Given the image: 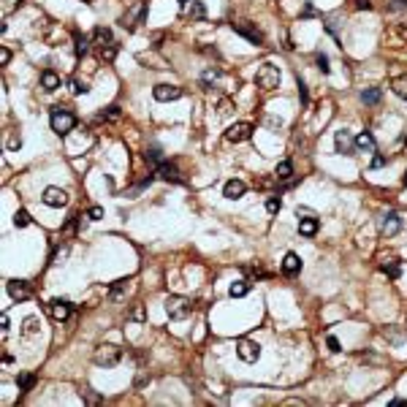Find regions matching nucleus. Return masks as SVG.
Here are the masks:
<instances>
[{"label":"nucleus","instance_id":"nucleus-26","mask_svg":"<svg viewBox=\"0 0 407 407\" xmlns=\"http://www.w3.org/2000/svg\"><path fill=\"white\" fill-rule=\"evenodd\" d=\"M391 90H393V95H399V98H404L407 101V73L404 76H396L391 82Z\"/></svg>","mask_w":407,"mask_h":407},{"label":"nucleus","instance_id":"nucleus-22","mask_svg":"<svg viewBox=\"0 0 407 407\" xmlns=\"http://www.w3.org/2000/svg\"><path fill=\"white\" fill-rule=\"evenodd\" d=\"M38 331H41V320H38L36 315L25 318V323H22V334H25V337H36Z\"/></svg>","mask_w":407,"mask_h":407},{"label":"nucleus","instance_id":"nucleus-32","mask_svg":"<svg viewBox=\"0 0 407 407\" xmlns=\"http://www.w3.org/2000/svg\"><path fill=\"white\" fill-rule=\"evenodd\" d=\"M217 79H220V71H217V68H209V71H206L204 76H201V87H204V90H212L209 84H215Z\"/></svg>","mask_w":407,"mask_h":407},{"label":"nucleus","instance_id":"nucleus-3","mask_svg":"<svg viewBox=\"0 0 407 407\" xmlns=\"http://www.w3.org/2000/svg\"><path fill=\"white\" fill-rule=\"evenodd\" d=\"M280 79H283V73H280V68L272 65V63H263L261 68L255 71V84L261 90H275L280 84Z\"/></svg>","mask_w":407,"mask_h":407},{"label":"nucleus","instance_id":"nucleus-37","mask_svg":"<svg viewBox=\"0 0 407 407\" xmlns=\"http://www.w3.org/2000/svg\"><path fill=\"white\" fill-rule=\"evenodd\" d=\"M33 383H36V377H33L30 372H25V375H19V377H17V385H19V388H22V391H28Z\"/></svg>","mask_w":407,"mask_h":407},{"label":"nucleus","instance_id":"nucleus-38","mask_svg":"<svg viewBox=\"0 0 407 407\" xmlns=\"http://www.w3.org/2000/svg\"><path fill=\"white\" fill-rule=\"evenodd\" d=\"M90 87H87V82H79V79H71V92L73 95H84Z\"/></svg>","mask_w":407,"mask_h":407},{"label":"nucleus","instance_id":"nucleus-6","mask_svg":"<svg viewBox=\"0 0 407 407\" xmlns=\"http://www.w3.org/2000/svg\"><path fill=\"white\" fill-rule=\"evenodd\" d=\"M6 288H9V296L14 299V302H28V299L33 296V285L28 283V280H9Z\"/></svg>","mask_w":407,"mask_h":407},{"label":"nucleus","instance_id":"nucleus-21","mask_svg":"<svg viewBox=\"0 0 407 407\" xmlns=\"http://www.w3.org/2000/svg\"><path fill=\"white\" fill-rule=\"evenodd\" d=\"M299 233H302V236H315L318 233V220L315 217H302L299 220Z\"/></svg>","mask_w":407,"mask_h":407},{"label":"nucleus","instance_id":"nucleus-44","mask_svg":"<svg viewBox=\"0 0 407 407\" xmlns=\"http://www.w3.org/2000/svg\"><path fill=\"white\" fill-rule=\"evenodd\" d=\"M299 95H302V101H304V106L310 103V98H307V84L302 82V79H299Z\"/></svg>","mask_w":407,"mask_h":407},{"label":"nucleus","instance_id":"nucleus-50","mask_svg":"<svg viewBox=\"0 0 407 407\" xmlns=\"http://www.w3.org/2000/svg\"><path fill=\"white\" fill-rule=\"evenodd\" d=\"M356 6H358V9H372L369 0H356Z\"/></svg>","mask_w":407,"mask_h":407},{"label":"nucleus","instance_id":"nucleus-43","mask_svg":"<svg viewBox=\"0 0 407 407\" xmlns=\"http://www.w3.org/2000/svg\"><path fill=\"white\" fill-rule=\"evenodd\" d=\"M326 345H329V350H331V353H339V350H342V348H339V339H337V337H331V334H329V339H326Z\"/></svg>","mask_w":407,"mask_h":407},{"label":"nucleus","instance_id":"nucleus-8","mask_svg":"<svg viewBox=\"0 0 407 407\" xmlns=\"http://www.w3.org/2000/svg\"><path fill=\"white\" fill-rule=\"evenodd\" d=\"M152 95H155V101H160V103L179 101V98H182V87H179V84H155Z\"/></svg>","mask_w":407,"mask_h":407},{"label":"nucleus","instance_id":"nucleus-7","mask_svg":"<svg viewBox=\"0 0 407 407\" xmlns=\"http://www.w3.org/2000/svg\"><path fill=\"white\" fill-rule=\"evenodd\" d=\"M236 353H239V358H242V361L255 364L258 358H261V345L252 342V339H239V342H236Z\"/></svg>","mask_w":407,"mask_h":407},{"label":"nucleus","instance_id":"nucleus-33","mask_svg":"<svg viewBox=\"0 0 407 407\" xmlns=\"http://www.w3.org/2000/svg\"><path fill=\"white\" fill-rule=\"evenodd\" d=\"M361 101L364 103H380V87H369L361 92Z\"/></svg>","mask_w":407,"mask_h":407},{"label":"nucleus","instance_id":"nucleus-12","mask_svg":"<svg viewBox=\"0 0 407 407\" xmlns=\"http://www.w3.org/2000/svg\"><path fill=\"white\" fill-rule=\"evenodd\" d=\"M155 174H158L160 179H163V182H171V185H182V182H185L177 166H174V163H166V160H163V163H160L158 169H155Z\"/></svg>","mask_w":407,"mask_h":407},{"label":"nucleus","instance_id":"nucleus-19","mask_svg":"<svg viewBox=\"0 0 407 407\" xmlns=\"http://www.w3.org/2000/svg\"><path fill=\"white\" fill-rule=\"evenodd\" d=\"M380 269L385 272L391 280H396L399 275H402V269H399V261L393 255H385V258H380Z\"/></svg>","mask_w":407,"mask_h":407},{"label":"nucleus","instance_id":"nucleus-25","mask_svg":"<svg viewBox=\"0 0 407 407\" xmlns=\"http://www.w3.org/2000/svg\"><path fill=\"white\" fill-rule=\"evenodd\" d=\"M128 283H130V280H117V283L111 285V291H109V299H111V302H119V299L125 296V291H128Z\"/></svg>","mask_w":407,"mask_h":407},{"label":"nucleus","instance_id":"nucleus-18","mask_svg":"<svg viewBox=\"0 0 407 407\" xmlns=\"http://www.w3.org/2000/svg\"><path fill=\"white\" fill-rule=\"evenodd\" d=\"M356 150H358V152H375V150H377L375 136H372L369 130L358 133V136H356Z\"/></svg>","mask_w":407,"mask_h":407},{"label":"nucleus","instance_id":"nucleus-27","mask_svg":"<svg viewBox=\"0 0 407 407\" xmlns=\"http://www.w3.org/2000/svg\"><path fill=\"white\" fill-rule=\"evenodd\" d=\"M277 179H283V182H288V179L293 177V163L291 160H283V163H277Z\"/></svg>","mask_w":407,"mask_h":407},{"label":"nucleus","instance_id":"nucleus-20","mask_svg":"<svg viewBox=\"0 0 407 407\" xmlns=\"http://www.w3.org/2000/svg\"><path fill=\"white\" fill-rule=\"evenodd\" d=\"M41 87L46 90V92H55L57 87H60V76L55 71H44L41 73Z\"/></svg>","mask_w":407,"mask_h":407},{"label":"nucleus","instance_id":"nucleus-48","mask_svg":"<svg viewBox=\"0 0 407 407\" xmlns=\"http://www.w3.org/2000/svg\"><path fill=\"white\" fill-rule=\"evenodd\" d=\"M9 60H11V52L6 49V46H3V49H0V63L6 65V63H9Z\"/></svg>","mask_w":407,"mask_h":407},{"label":"nucleus","instance_id":"nucleus-13","mask_svg":"<svg viewBox=\"0 0 407 407\" xmlns=\"http://www.w3.org/2000/svg\"><path fill=\"white\" fill-rule=\"evenodd\" d=\"M233 30H236L239 36H244L247 41H252V44H263V33L258 28H252V25H247V22H233Z\"/></svg>","mask_w":407,"mask_h":407},{"label":"nucleus","instance_id":"nucleus-42","mask_svg":"<svg viewBox=\"0 0 407 407\" xmlns=\"http://www.w3.org/2000/svg\"><path fill=\"white\" fill-rule=\"evenodd\" d=\"M101 217H103V206H90L87 220H101Z\"/></svg>","mask_w":407,"mask_h":407},{"label":"nucleus","instance_id":"nucleus-15","mask_svg":"<svg viewBox=\"0 0 407 407\" xmlns=\"http://www.w3.org/2000/svg\"><path fill=\"white\" fill-rule=\"evenodd\" d=\"M402 228V217L396 215V212H388L383 220H380V231L385 233V236H393V233H399Z\"/></svg>","mask_w":407,"mask_h":407},{"label":"nucleus","instance_id":"nucleus-46","mask_svg":"<svg viewBox=\"0 0 407 407\" xmlns=\"http://www.w3.org/2000/svg\"><path fill=\"white\" fill-rule=\"evenodd\" d=\"M380 166H385V158L383 155H375V158H372V169H380Z\"/></svg>","mask_w":407,"mask_h":407},{"label":"nucleus","instance_id":"nucleus-17","mask_svg":"<svg viewBox=\"0 0 407 407\" xmlns=\"http://www.w3.org/2000/svg\"><path fill=\"white\" fill-rule=\"evenodd\" d=\"M299 272H302V258H299L296 252H288L285 261H283V275L293 277V275H299Z\"/></svg>","mask_w":407,"mask_h":407},{"label":"nucleus","instance_id":"nucleus-51","mask_svg":"<svg viewBox=\"0 0 407 407\" xmlns=\"http://www.w3.org/2000/svg\"><path fill=\"white\" fill-rule=\"evenodd\" d=\"M391 407H407V399H393Z\"/></svg>","mask_w":407,"mask_h":407},{"label":"nucleus","instance_id":"nucleus-53","mask_svg":"<svg viewBox=\"0 0 407 407\" xmlns=\"http://www.w3.org/2000/svg\"><path fill=\"white\" fill-rule=\"evenodd\" d=\"M179 3H182V6H188V3H193V0H179Z\"/></svg>","mask_w":407,"mask_h":407},{"label":"nucleus","instance_id":"nucleus-28","mask_svg":"<svg viewBox=\"0 0 407 407\" xmlns=\"http://www.w3.org/2000/svg\"><path fill=\"white\" fill-rule=\"evenodd\" d=\"M73 44H76V55L79 57H84L90 52V38L82 36V33H76V36H73Z\"/></svg>","mask_w":407,"mask_h":407},{"label":"nucleus","instance_id":"nucleus-14","mask_svg":"<svg viewBox=\"0 0 407 407\" xmlns=\"http://www.w3.org/2000/svg\"><path fill=\"white\" fill-rule=\"evenodd\" d=\"M49 315L55 320H68L71 318V304L65 299H52L49 302Z\"/></svg>","mask_w":407,"mask_h":407},{"label":"nucleus","instance_id":"nucleus-9","mask_svg":"<svg viewBox=\"0 0 407 407\" xmlns=\"http://www.w3.org/2000/svg\"><path fill=\"white\" fill-rule=\"evenodd\" d=\"M250 136H252V125L250 122H233L231 128L225 130V142H233V144L247 142Z\"/></svg>","mask_w":407,"mask_h":407},{"label":"nucleus","instance_id":"nucleus-41","mask_svg":"<svg viewBox=\"0 0 407 407\" xmlns=\"http://www.w3.org/2000/svg\"><path fill=\"white\" fill-rule=\"evenodd\" d=\"M130 318H133V320H139V323H142V320L147 318L144 307H142V304H136V307H133V310H130Z\"/></svg>","mask_w":407,"mask_h":407},{"label":"nucleus","instance_id":"nucleus-45","mask_svg":"<svg viewBox=\"0 0 407 407\" xmlns=\"http://www.w3.org/2000/svg\"><path fill=\"white\" fill-rule=\"evenodd\" d=\"M19 144H22V139H19V136H11L9 139V150H19Z\"/></svg>","mask_w":407,"mask_h":407},{"label":"nucleus","instance_id":"nucleus-5","mask_svg":"<svg viewBox=\"0 0 407 407\" xmlns=\"http://www.w3.org/2000/svg\"><path fill=\"white\" fill-rule=\"evenodd\" d=\"M166 312H169L171 320H185V318H190V312H193V302L188 296H169Z\"/></svg>","mask_w":407,"mask_h":407},{"label":"nucleus","instance_id":"nucleus-39","mask_svg":"<svg viewBox=\"0 0 407 407\" xmlns=\"http://www.w3.org/2000/svg\"><path fill=\"white\" fill-rule=\"evenodd\" d=\"M315 65H318V68L323 71V73H329V71H331V65H329V57H326L323 52H318V55H315Z\"/></svg>","mask_w":407,"mask_h":407},{"label":"nucleus","instance_id":"nucleus-10","mask_svg":"<svg viewBox=\"0 0 407 407\" xmlns=\"http://www.w3.org/2000/svg\"><path fill=\"white\" fill-rule=\"evenodd\" d=\"M334 147L339 155H356V136H350V130H337Z\"/></svg>","mask_w":407,"mask_h":407},{"label":"nucleus","instance_id":"nucleus-55","mask_svg":"<svg viewBox=\"0 0 407 407\" xmlns=\"http://www.w3.org/2000/svg\"><path fill=\"white\" fill-rule=\"evenodd\" d=\"M84 3H95V0H84Z\"/></svg>","mask_w":407,"mask_h":407},{"label":"nucleus","instance_id":"nucleus-30","mask_svg":"<svg viewBox=\"0 0 407 407\" xmlns=\"http://www.w3.org/2000/svg\"><path fill=\"white\" fill-rule=\"evenodd\" d=\"M30 223H33V220H30V212L28 209H17L14 212V225H17V228H28Z\"/></svg>","mask_w":407,"mask_h":407},{"label":"nucleus","instance_id":"nucleus-2","mask_svg":"<svg viewBox=\"0 0 407 407\" xmlns=\"http://www.w3.org/2000/svg\"><path fill=\"white\" fill-rule=\"evenodd\" d=\"M73 128H76V114H71L68 109L55 106V109H52V130H55L57 136H65V133H71Z\"/></svg>","mask_w":407,"mask_h":407},{"label":"nucleus","instance_id":"nucleus-24","mask_svg":"<svg viewBox=\"0 0 407 407\" xmlns=\"http://www.w3.org/2000/svg\"><path fill=\"white\" fill-rule=\"evenodd\" d=\"M114 38H111V30L109 28H95L92 30V44L95 46H103V44H111Z\"/></svg>","mask_w":407,"mask_h":407},{"label":"nucleus","instance_id":"nucleus-31","mask_svg":"<svg viewBox=\"0 0 407 407\" xmlns=\"http://www.w3.org/2000/svg\"><path fill=\"white\" fill-rule=\"evenodd\" d=\"M188 17L190 19H204L206 17V9L198 3V0H193V3H188Z\"/></svg>","mask_w":407,"mask_h":407},{"label":"nucleus","instance_id":"nucleus-49","mask_svg":"<svg viewBox=\"0 0 407 407\" xmlns=\"http://www.w3.org/2000/svg\"><path fill=\"white\" fill-rule=\"evenodd\" d=\"M84 399H87V404H98V402H101V396H95V393H84Z\"/></svg>","mask_w":407,"mask_h":407},{"label":"nucleus","instance_id":"nucleus-35","mask_svg":"<svg viewBox=\"0 0 407 407\" xmlns=\"http://www.w3.org/2000/svg\"><path fill=\"white\" fill-rule=\"evenodd\" d=\"M383 337H388L391 342H402V339H407V334L402 329H383Z\"/></svg>","mask_w":407,"mask_h":407},{"label":"nucleus","instance_id":"nucleus-23","mask_svg":"<svg viewBox=\"0 0 407 407\" xmlns=\"http://www.w3.org/2000/svg\"><path fill=\"white\" fill-rule=\"evenodd\" d=\"M114 57H117V44H114V41L98 46V60H101V63H111Z\"/></svg>","mask_w":407,"mask_h":407},{"label":"nucleus","instance_id":"nucleus-4","mask_svg":"<svg viewBox=\"0 0 407 407\" xmlns=\"http://www.w3.org/2000/svg\"><path fill=\"white\" fill-rule=\"evenodd\" d=\"M119 358H122V348H117V345H101V348H95V353H92V361L98 366H103V369L117 366Z\"/></svg>","mask_w":407,"mask_h":407},{"label":"nucleus","instance_id":"nucleus-16","mask_svg":"<svg viewBox=\"0 0 407 407\" xmlns=\"http://www.w3.org/2000/svg\"><path fill=\"white\" fill-rule=\"evenodd\" d=\"M244 190H247V185H244L242 179H228L225 188H223V196L228 198V201H236V198L244 196Z\"/></svg>","mask_w":407,"mask_h":407},{"label":"nucleus","instance_id":"nucleus-40","mask_svg":"<svg viewBox=\"0 0 407 407\" xmlns=\"http://www.w3.org/2000/svg\"><path fill=\"white\" fill-rule=\"evenodd\" d=\"M117 117H119V109H117V106H109L106 111H101V114H98V119H117Z\"/></svg>","mask_w":407,"mask_h":407},{"label":"nucleus","instance_id":"nucleus-11","mask_svg":"<svg viewBox=\"0 0 407 407\" xmlns=\"http://www.w3.org/2000/svg\"><path fill=\"white\" fill-rule=\"evenodd\" d=\"M41 201H44L46 206H52V209H60V206L68 204V193L60 190V188H46L44 196H41Z\"/></svg>","mask_w":407,"mask_h":407},{"label":"nucleus","instance_id":"nucleus-34","mask_svg":"<svg viewBox=\"0 0 407 407\" xmlns=\"http://www.w3.org/2000/svg\"><path fill=\"white\" fill-rule=\"evenodd\" d=\"M144 158L150 160V163H155V166H160V163H163V155H160V147H150V150H144Z\"/></svg>","mask_w":407,"mask_h":407},{"label":"nucleus","instance_id":"nucleus-1","mask_svg":"<svg viewBox=\"0 0 407 407\" xmlns=\"http://www.w3.org/2000/svg\"><path fill=\"white\" fill-rule=\"evenodd\" d=\"M144 17H147V0H133L128 6V11L119 17V25H122L125 30H136L139 25L144 22Z\"/></svg>","mask_w":407,"mask_h":407},{"label":"nucleus","instance_id":"nucleus-29","mask_svg":"<svg viewBox=\"0 0 407 407\" xmlns=\"http://www.w3.org/2000/svg\"><path fill=\"white\" fill-rule=\"evenodd\" d=\"M247 291H250V285L244 283V280H239V283H231V288H228L231 299H242V296H247Z\"/></svg>","mask_w":407,"mask_h":407},{"label":"nucleus","instance_id":"nucleus-36","mask_svg":"<svg viewBox=\"0 0 407 407\" xmlns=\"http://www.w3.org/2000/svg\"><path fill=\"white\" fill-rule=\"evenodd\" d=\"M280 206H283V201H280V196H269V198H266V212H269V215H277V212H280Z\"/></svg>","mask_w":407,"mask_h":407},{"label":"nucleus","instance_id":"nucleus-52","mask_svg":"<svg viewBox=\"0 0 407 407\" xmlns=\"http://www.w3.org/2000/svg\"><path fill=\"white\" fill-rule=\"evenodd\" d=\"M407 6V0H393V9H404Z\"/></svg>","mask_w":407,"mask_h":407},{"label":"nucleus","instance_id":"nucleus-56","mask_svg":"<svg viewBox=\"0 0 407 407\" xmlns=\"http://www.w3.org/2000/svg\"><path fill=\"white\" fill-rule=\"evenodd\" d=\"M404 144H407V139H404Z\"/></svg>","mask_w":407,"mask_h":407},{"label":"nucleus","instance_id":"nucleus-47","mask_svg":"<svg viewBox=\"0 0 407 407\" xmlns=\"http://www.w3.org/2000/svg\"><path fill=\"white\" fill-rule=\"evenodd\" d=\"M231 109H233V106H231V101H228V98H225V101L220 103V114H228Z\"/></svg>","mask_w":407,"mask_h":407},{"label":"nucleus","instance_id":"nucleus-54","mask_svg":"<svg viewBox=\"0 0 407 407\" xmlns=\"http://www.w3.org/2000/svg\"><path fill=\"white\" fill-rule=\"evenodd\" d=\"M402 185H407V171H404V177H402Z\"/></svg>","mask_w":407,"mask_h":407}]
</instances>
